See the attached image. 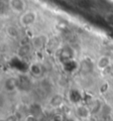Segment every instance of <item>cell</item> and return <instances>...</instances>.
Returning a JSON list of instances; mask_svg holds the SVG:
<instances>
[{
    "label": "cell",
    "mask_w": 113,
    "mask_h": 121,
    "mask_svg": "<svg viewBox=\"0 0 113 121\" xmlns=\"http://www.w3.org/2000/svg\"><path fill=\"white\" fill-rule=\"evenodd\" d=\"M31 43H32L33 48L37 50H42L46 46V44H47V38L44 35H38V36H35L32 39Z\"/></svg>",
    "instance_id": "7"
},
{
    "label": "cell",
    "mask_w": 113,
    "mask_h": 121,
    "mask_svg": "<svg viewBox=\"0 0 113 121\" xmlns=\"http://www.w3.org/2000/svg\"><path fill=\"white\" fill-rule=\"evenodd\" d=\"M64 121H74V119H69V118H65Z\"/></svg>",
    "instance_id": "12"
},
{
    "label": "cell",
    "mask_w": 113,
    "mask_h": 121,
    "mask_svg": "<svg viewBox=\"0 0 113 121\" xmlns=\"http://www.w3.org/2000/svg\"><path fill=\"white\" fill-rule=\"evenodd\" d=\"M28 70H29V73L32 75V77L40 78V77H42V74L44 73V68L39 62H34L29 65Z\"/></svg>",
    "instance_id": "6"
},
{
    "label": "cell",
    "mask_w": 113,
    "mask_h": 121,
    "mask_svg": "<svg viewBox=\"0 0 113 121\" xmlns=\"http://www.w3.org/2000/svg\"><path fill=\"white\" fill-rule=\"evenodd\" d=\"M8 6L13 13L19 15H21L27 10L25 0H8Z\"/></svg>",
    "instance_id": "2"
},
{
    "label": "cell",
    "mask_w": 113,
    "mask_h": 121,
    "mask_svg": "<svg viewBox=\"0 0 113 121\" xmlns=\"http://www.w3.org/2000/svg\"><path fill=\"white\" fill-rule=\"evenodd\" d=\"M6 34L7 36L12 38V39H16L19 37L20 35V31L19 29L16 27V26H13V25H10V26H8L6 28Z\"/></svg>",
    "instance_id": "8"
},
{
    "label": "cell",
    "mask_w": 113,
    "mask_h": 121,
    "mask_svg": "<svg viewBox=\"0 0 113 121\" xmlns=\"http://www.w3.org/2000/svg\"><path fill=\"white\" fill-rule=\"evenodd\" d=\"M26 121H37V119H36V117L34 116V115L30 114L26 117Z\"/></svg>",
    "instance_id": "11"
},
{
    "label": "cell",
    "mask_w": 113,
    "mask_h": 121,
    "mask_svg": "<svg viewBox=\"0 0 113 121\" xmlns=\"http://www.w3.org/2000/svg\"><path fill=\"white\" fill-rule=\"evenodd\" d=\"M52 120H53V121H64V120H65V117H64L61 114L56 113V114H55L54 116H53Z\"/></svg>",
    "instance_id": "10"
},
{
    "label": "cell",
    "mask_w": 113,
    "mask_h": 121,
    "mask_svg": "<svg viewBox=\"0 0 113 121\" xmlns=\"http://www.w3.org/2000/svg\"><path fill=\"white\" fill-rule=\"evenodd\" d=\"M104 20L108 23V24H111L113 25V12H108L105 14L104 16Z\"/></svg>",
    "instance_id": "9"
},
{
    "label": "cell",
    "mask_w": 113,
    "mask_h": 121,
    "mask_svg": "<svg viewBox=\"0 0 113 121\" xmlns=\"http://www.w3.org/2000/svg\"><path fill=\"white\" fill-rule=\"evenodd\" d=\"M75 115L78 119L81 120H89L90 115H91V111L90 109L83 104H79L76 106L75 108Z\"/></svg>",
    "instance_id": "5"
},
{
    "label": "cell",
    "mask_w": 113,
    "mask_h": 121,
    "mask_svg": "<svg viewBox=\"0 0 113 121\" xmlns=\"http://www.w3.org/2000/svg\"><path fill=\"white\" fill-rule=\"evenodd\" d=\"M112 64V59L108 56V55H102L100 56L98 59L96 60V63H95V65H96V69L103 72V70L107 69Z\"/></svg>",
    "instance_id": "4"
},
{
    "label": "cell",
    "mask_w": 113,
    "mask_h": 121,
    "mask_svg": "<svg viewBox=\"0 0 113 121\" xmlns=\"http://www.w3.org/2000/svg\"><path fill=\"white\" fill-rule=\"evenodd\" d=\"M38 13L35 10H26L19 16V24L24 28H29L37 22Z\"/></svg>",
    "instance_id": "1"
},
{
    "label": "cell",
    "mask_w": 113,
    "mask_h": 121,
    "mask_svg": "<svg viewBox=\"0 0 113 121\" xmlns=\"http://www.w3.org/2000/svg\"><path fill=\"white\" fill-rule=\"evenodd\" d=\"M19 86V82L17 78L14 77H8L4 79L2 87L7 93H13L14 91H16Z\"/></svg>",
    "instance_id": "3"
}]
</instances>
